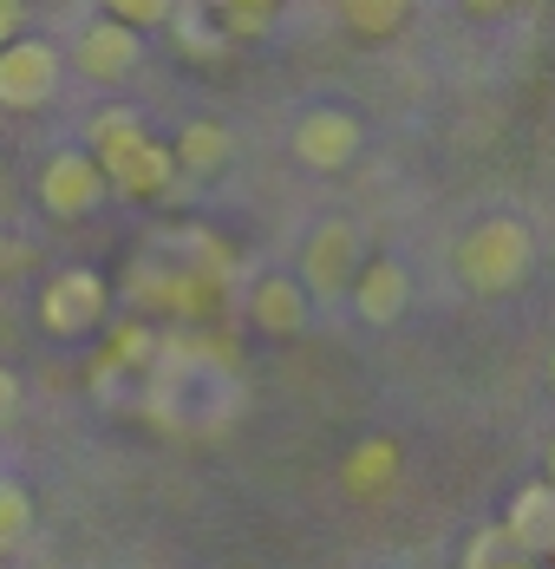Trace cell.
<instances>
[{"mask_svg": "<svg viewBox=\"0 0 555 569\" xmlns=\"http://www.w3.org/2000/svg\"><path fill=\"white\" fill-rule=\"evenodd\" d=\"M353 269H360V229L346 223V217H327V223L307 236V249H301V276H294V282L307 288V301L340 308V301H346V282H353Z\"/></svg>", "mask_w": 555, "mask_h": 569, "instance_id": "cell-4", "label": "cell"}, {"mask_svg": "<svg viewBox=\"0 0 555 569\" xmlns=\"http://www.w3.org/2000/svg\"><path fill=\"white\" fill-rule=\"evenodd\" d=\"M131 124H144V118H138V106H105V112H92V124H85V144H105V138L131 131Z\"/></svg>", "mask_w": 555, "mask_h": 569, "instance_id": "cell-20", "label": "cell"}, {"mask_svg": "<svg viewBox=\"0 0 555 569\" xmlns=\"http://www.w3.org/2000/svg\"><path fill=\"white\" fill-rule=\"evenodd\" d=\"M210 7H222V13H229V7H269V0H210Z\"/></svg>", "mask_w": 555, "mask_h": 569, "instance_id": "cell-24", "label": "cell"}, {"mask_svg": "<svg viewBox=\"0 0 555 569\" xmlns=\"http://www.w3.org/2000/svg\"><path fill=\"white\" fill-rule=\"evenodd\" d=\"M13 412H20V373L0 367V419H13Z\"/></svg>", "mask_w": 555, "mask_h": 569, "instance_id": "cell-21", "label": "cell"}, {"mask_svg": "<svg viewBox=\"0 0 555 569\" xmlns=\"http://www.w3.org/2000/svg\"><path fill=\"white\" fill-rule=\"evenodd\" d=\"M40 203H47V217H59V223L92 217V210L105 203V171H99V158H92V151H53L47 171H40Z\"/></svg>", "mask_w": 555, "mask_h": 569, "instance_id": "cell-6", "label": "cell"}, {"mask_svg": "<svg viewBox=\"0 0 555 569\" xmlns=\"http://www.w3.org/2000/svg\"><path fill=\"white\" fill-rule=\"evenodd\" d=\"M170 7H176V0H105V13H111V20H124V27H138V33L164 27V20H170Z\"/></svg>", "mask_w": 555, "mask_h": 569, "instance_id": "cell-17", "label": "cell"}, {"mask_svg": "<svg viewBox=\"0 0 555 569\" xmlns=\"http://www.w3.org/2000/svg\"><path fill=\"white\" fill-rule=\"evenodd\" d=\"M509 550V537H503V523H484L477 537H471V550H464V569H497V557Z\"/></svg>", "mask_w": 555, "mask_h": 569, "instance_id": "cell-19", "label": "cell"}, {"mask_svg": "<svg viewBox=\"0 0 555 569\" xmlns=\"http://www.w3.org/2000/svg\"><path fill=\"white\" fill-rule=\"evenodd\" d=\"M27 530H33V498H27V485H20V478H0V557L20 550Z\"/></svg>", "mask_w": 555, "mask_h": 569, "instance_id": "cell-15", "label": "cell"}, {"mask_svg": "<svg viewBox=\"0 0 555 569\" xmlns=\"http://www.w3.org/2000/svg\"><path fill=\"white\" fill-rule=\"evenodd\" d=\"M138 59H144V40H138V27H124V20H92L85 33H79V47H72V66L85 72V79H99V86H118V79H131L138 72Z\"/></svg>", "mask_w": 555, "mask_h": 569, "instance_id": "cell-9", "label": "cell"}, {"mask_svg": "<svg viewBox=\"0 0 555 569\" xmlns=\"http://www.w3.org/2000/svg\"><path fill=\"white\" fill-rule=\"evenodd\" d=\"M346 301L360 308V321H373V328H386L405 315V301H412V276H405V262H366V269H353V282H346Z\"/></svg>", "mask_w": 555, "mask_h": 569, "instance_id": "cell-11", "label": "cell"}, {"mask_svg": "<svg viewBox=\"0 0 555 569\" xmlns=\"http://www.w3.org/2000/svg\"><path fill=\"white\" fill-rule=\"evenodd\" d=\"M360 144H366L360 118L340 112V106H314V112L294 124V158H301L307 171H346V164L360 158Z\"/></svg>", "mask_w": 555, "mask_h": 569, "instance_id": "cell-8", "label": "cell"}, {"mask_svg": "<svg viewBox=\"0 0 555 569\" xmlns=\"http://www.w3.org/2000/svg\"><path fill=\"white\" fill-rule=\"evenodd\" d=\"M503 537H509V550L516 557H529V563H543L555 550V491L536 478V485H523L516 498H509V511H503Z\"/></svg>", "mask_w": 555, "mask_h": 569, "instance_id": "cell-10", "label": "cell"}, {"mask_svg": "<svg viewBox=\"0 0 555 569\" xmlns=\"http://www.w3.org/2000/svg\"><path fill=\"white\" fill-rule=\"evenodd\" d=\"M307 308H314V301H307V288L294 282V276H262V282L249 288L255 328H262V335H281V341L307 328Z\"/></svg>", "mask_w": 555, "mask_h": 569, "instance_id": "cell-12", "label": "cell"}, {"mask_svg": "<svg viewBox=\"0 0 555 569\" xmlns=\"http://www.w3.org/2000/svg\"><path fill=\"white\" fill-rule=\"evenodd\" d=\"M229 151H235V138H229V124L216 118H190L183 131H176V151H170V164L190 177H216L229 164Z\"/></svg>", "mask_w": 555, "mask_h": 569, "instance_id": "cell-13", "label": "cell"}, {"mask_svg": "<svg viewBox=\"0 0 555 569\" xmlns=\"http://www.w3.org/2000/svg\"><path fill=\"white\" fill-rule=\"evenodd\" d=\"M497 569H536V563H497Z\"/></svg>", "mask_w": 555, "mask_h": 569, "instance_id": "cell-25", "label": "cell"}, {"mask_svg": "<svg viewBox=\"0 0 555 569\" xmlns=\"http://www.w3.org/2000/svg\"><path fill=\"white\" fill-rule=\"evenodd\" d=\"M105 282L92 276V269H59L47 295H40V321H47V335H65V341H79V335H92L99 321H105Z\"/></svg>", "mask_w": 555, "mask_h": 569, "instance_id": "cell-7", "label": "cell"}, {"mask_svg": "<svg viewBox=\"0 0 555 569\" xmlns=\"http://www.w3.org/2000/svg\"><path fill=\"white\" fill-rule=\"evenodd\" d=\"M471 13H503V7H516V0H464Z\"/></svg>", "mask_w": 555, "mask_h": 569, "instance_id": "cell-23", "label": "cell"}, {"mask_svg": "<svg viewBox=\"0 0 555 569\" xmlns=\"http://www.w3.org/2000/svg\"><path fill=\"white\" fill-rule=\"evenodd\" d=\"M92 158L105 171V190H118V197H158V190H170V177H176L170 144H158L144 124H131V131H118L105 144H92Z\"/></svg>", "mask_w": 555, "mask_h": 569, "instance_id": "cell-3", "label": "cell"}, {"mask_svg": "<svg viewBox=\"0 0 555 569\" xmlns=\"http://www.w3.org/2000/svg\"><path fill=\"white\" fill-rule=\"evenodd\" d=\"M59 53L47 40H0V106L7 112H40V106H53L59 92Z\"/></svg>", "mask_w": 555, "mask_h": 569, "instance_id": "cell-5", "label": "cell"}, {"mask_svg": "<svg viewBox=\"0 0 555 569\" xmlns=\"http://www.w3.org/2000/svg\"><path fill=\"white\" fill-rule=\"evenodd\" d=\"M144 412L170 426V432H222L235 412H242V380L229 373L222 353L203 347H164L151 353V387H144Z\"/></svg>", "mask_w": 555, "mask_h": 569, "instance_id": "cell-1", "label": "cell"}, {"mask_svg": "<svg viewBox=\"0 0 555 569\" xmlns=\"http://www.w3.org/2000/svg\"><path fill=\"white\" fill-rule=\"evenodd\" d=\"M170 20H176V47H183V53H203V59L222 53V33L203 20V0H176Z\"/></svg>", "mask_w": 555, "mask_h": 569, "instance_id": "cell-16", "label": "cell"}, {"mask_svg": "<svg viewBox=\"0 0 555 569\" xmlns=\"http://www.w3.org/2000/svg\"><path fill=\"white\" fill-rule=\"evenodd\" d=\"M151 353H158V335H151V328H124L118 347H111V367H138V373H144Z\"/></svg>", "mask_w": 555, "mask_h": 569, "instance_id": "cell-18", "label": "cell"}, {"mask_svg": "<svg viewBox=\"0 0 555 569\" xmlns=\"http://www.w3.org/2000/svg\"><path fill=\"white\" fill-rule=\"evenodd\" d=\"M20 13H27L20 0H0V40H13V33H20Z\"/></svg>", "mask_w": 555, "mask_h": 569, "instance_id": "cell-22", "label": "cell"}, {"mask_svg": "<svg viewBox=\"0 0 555 569\" xmlns=\"http://www.w3.org/2000/svg\"><path fill=\"white\" fill-rule=\"evenodd\" d=\"M340 20L360 33V40H386L412 20V0H340Z\"/></svg>", "mask_w": 555, "mask_h": 569, "instance_id": "cell-14", "label": "cell"}, {"mask_svg": "<svg viewBox=\"0 0 555 569\" xmlns=\"http://www.w3.org/2000/svg\"><path fill=\"white\" fill-rule=\"evenodd\" d=\"M529 262H536V236L516 217H484L477 229H464V242H457V276L477 295H509L529 276Z\"/></svg>", "mask_w": 555, "mask_h": 569, "instance_id": "cell-2", "label": "cell"}]
</instances>
